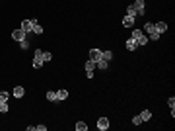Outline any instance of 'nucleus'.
Masks as SVG:
<instances>
[{
    "instance_id": "393cba45",
    "label": "nucleus",
    "mask_w": 175,
    "mask_h": 131,
    "mask_svg": "<svg viewBox=\"0 0 175 131\" xmlns=\"http://www.w3.org/2000/svg\"><path fill=\"white\" fill-rule=\"evenodd\" d=\"M132 123H134V125H142L144 121H142V117H140V116H134L132 117Z\"/></svg>"
},
{
    "instance_id": "c85d7f7f",
    "label": "nucleus",
    "mask_w": 175,
    "mask_h": 131,
    "mask_svg": "<svg viewBox=\"0 0 175 131\" xmlns=\"http://www.w3.org/2000/svg\"><path fill=\"white\" fill-rule=\"evenodd\" d=\"M35 131H47V125H35Z\"/></svg>"
},
{
    "instance_id": "f8f14e48",
    "label": "nucleus",
    "mask_w": 175,
    "mask_h": 131,
    "mask_svg": "<svg viewBox=\"0 0 175 131\" xmlns=\"http://www.w3.org/2000/svg\"><path fill=\"white\" fill-rule=\"evenodd\" d=\"M95 67H97V69H101V70H105L107 67H109V63H107L105 59H99V61H95Z\"/></svg>"
},
{
    "instance_id": "f257e3e1",
    "label": "nucleus",
    "mask_w": 175,
    "mask_h": 131,
    "mask_svg": "<svg viewBox=\"0 0 175 131\" xmlns=\"http://www.w3.org/2000/svg\"><path fill=\"white\" fill-rule=\"evenodd\" d=\"M130 37H132L134 41L138 43V47H142V45H146V43H148V37H146V35H144L142 31H140V29H134V31H132V35H130Z\"/></svg>"
},
{
    "instance_id": "412c9836",
    "label": "nucleus",
    "mask_w": 175,
    "mask_h": 131,
    "mask_svg": "<svg viewBox=\"0 0 175 131\" xmlns=\"http://www.w3.org/2000/svg\"><path fill=\"white\" fill-rule=\"evenodd\" d=\"M86 129H88V125H86L84 121H78V123H76V131H86Z\"/></svg>"
},
{
    "instance_id": "2eb2a0df",
    "label": "nucleus",
    "mask_w": 175,
    "mask_h": 131,
    "mask_svg": "<svg viewBox=\"0 0 175 131\" xmlns=\"http://www.w3.org/2000/svg\"><path fill=\"white\" fill-rule=\"evenodd\" d=\"M47 100H49V102H59V98H56V92L49 90V92H47Z\"/></svg>"
},
{
    "instance_id": "6ab92c4d",
    "label": "nucleus",
    "mask_w": 175,
    "mask_h": 131,
    "mask_svg": "<svg viewBox=\"0 0 175 131\" xmlns=\"http://www.w3.org/2000/svg\"><path fill=\"white\" fill-rule=\"evenodd\" d=\"M144 31H148V33L156 31V29H154V23L152 22H146V23H144Z\"/></svg>"
},
{
    "instance_id": "0eeeda50",
    "label": "nucleus",
    "mask_w": 175,
    "mask_h": 131,
    "mask_svg": "<svg viewBox=\"0 0 175 131\" xmlns=\"http://www.w3.org/2000/svg\"><path fill=\"white\" fill-rule=\"evenodd\" d=\"M154 29H156V31L161 35L163 31H167V23H166V22H158V23H154Z\"/></svg>"
},
{
    "instance_id": "b1692460",
    "label": "nucleus",
    "mask_w": 175,
    "mask_h": 131,
    "mask_svg": "<svg viewBox=\"0 0 175 131\" xmlns=\"http://www.w3.org/2000/svg\"><path fill=\"white\" fill-rule=\"evenodd\" d=\"M53 59V55L49 51H43V63H47V61H51Z\"/></svg>"
},
{
    "instance_id": "20e7f679",
    "label": "nucleus",
    "mask_w": 175,
    "mask_h": 131,
    "mask_svg": "<svg viewBox=\"0 0 175 131\" xmlns=\"http://www.w3.org/2000/svg\"><path fill=\"white\" fill-rule=\"evenodd\" d=\"M25 37H27V33L23 31L22 28H18V29H14V31H12V39H14V41H18V43L23 41Z\"/></svg>"
},
{
    "instance_id": "a211bd4d",
    "label": "nucleus",
    "mask_w": 175,
    "mask_h": 131,
    "mask_svg": "<svg viewBox=\"0 0 175 131\" xmlns=\"http://www.w3.org/2000/svg\"><path fill=\"white\" fill-rule=\"evenodd\" d=\"M101 59H105V61L109 63L111 59H113V53H111V51H101Z\"/></svg>"
},
{
    "instance_id": "5701e85b",
    "label": "nucleus",
    "mask_w": 175,
    "mask_h": 131,
    "mask_svg": "<svg viewBox=\"0 0 175 131\" xmlns=\"http://www.w3.org/2000/svg\"><path fill=\"white\" fill-rule=\"evenodd\" d=\"M33 33H37V35H41V33H43V28L39 26V23H35V26H33Z\"/></svg>"
},
{
    "instance_id": "4be33fe9",
    "label": "nucleus",
    "mask_w": 175,
    "mask_h": 131,
    "mask_svg": "<svg viewBox=\"0 0 175 131\" xmlns=\"http://www.w3.org/2000/svg\"><path fill=\"white\" fill-rule=\"evenodd\" d=\"M148 39H150V41H158V39H160V33H158V31H152L150 35H148Z\"/></svg>"
},
{
    "instance_id": "9b49d317",
    "label": "nucleus",
    "mask_w": 175,
    "mask_h": 131,
    "mask_svg": "<svg viewBox=\"0 0 175 131\" xmlns=\"http://www.w3.org/2000/svg\"><path fill=\"white\" fill-rule=\"evenodd\" d=\"M132 23H134L132 16H124V18H123V26H124V28H132Z\"/></svg>"
},
{
    "instance_id": "f3484780",
    "label": "nucleus",
    "mask_w": 175,
    "mask_h": 131,
    "mask_svg": "<svg viewBox=\"0 0 175 131\" xmlns=\"http://www.w3.org/2000/svg\"><path fill=\"white\" fill-rule=\"evenodd\" d=\"M127 16H132V18H136V16H138V14H136V8H134L132 4L127 8Z\"/></svg>"
},
{
    "instance_id": "1a4fd4ad",
    "label": "nucleus",
    "mask_w": 175,
    "mask_h": 131,
    "mask_svg": "<svg viewBox=\"0 0 175 131\" xmlns=\"http://www.w3.org/2000/svg\"><path fill=\"white\" fill-rule=\"evenodd\" d=\"M23 94H25L23 86H16V88H14V92H12V96H14V98H23Z\"/></svg>"
},
{
    "instance_id": "39448f33",
    "label": "nucleus",
    "mask_w": 175,
    "mask_h": 131,
    "mask_svg": "<svg viewBox=\"0 0 175 131\" xmlns=\"http://www.w3.org/2000/svg\"><path fill=\"white\" fill-rule=\"evenodd\" d=\"M97 129L99 131L109 129V119H107V117H99V119H97Z\"/></svg>"
},
{
    "instance_id": "dca6fc26",
    "label": "nucleus",
    "mask_w": 175,
    "mask_h": 131,
    "mask_svg": "<svg viewBox=\"0 0 175 131\" xmlns=\"http://www.w3.org/2000/svg\"><path fill=\"white\" fill-rule=\"evenodd\" d=\"M93 69H95V61L90 59V61L86 63V72H93Z\"/></svg>"
},
{
    "instance_id": "423d86ee",
    "label": "nucleus",
    "mask_w": 175,
    "mask_h": 131,
    "mask_svg": "<svg viewBox=\"0 0 175 131\" xmlns=\"http://www.w3.org/2000/svg\"><path fill=\"white\" fill-rule=\"evenodd\" d=\"M134 8H136V14L138 16H144V0H134Z\"/></svg>"
},
{
    "instance_id": "4468645a",
    "label": "nucleus",
    "mask_w": 175,
    "mask_h": 131,
    "mask_svg": "<svg viewBox=\"0 0 175 131\" xmlns=\"http://www.w3.org/2000/svg\"><path fill=\"white\" fill-rule=\"evenodd\" d=\"M56 98H59V102H62V100L68 98V92H66V90H59V92H56Z\"/></svg>"
},
{
    "instance_id": "cd10ccee",
    "label": "nucleus",
    "mask_w": 175,
    "mask_h": 131,
    "mask_svg": "<svg viewBox=\"0 0 175 131\" xmlns=\"http://www.w3.org/2000/svg\"><path fill=\"white\" fill-rule=\"evenodd\" d=\"M167 106H169V108H171V110H173V108H175V98H173V96H171V98H169V100H167Z\"/></svg>"
},
{
    "instance_id": "9d476101",
    "label": "nucleus",
    "mask_w": 175,
    "mask_h": 131,
    "mask_svg": "<svg viewBox=\"0 0 175 131\" xmlns=\"http://www.w3.org/2000/svg\"><path fill=\"white\" fill-rule=\"evenodd\" d=\"M124 45H127V49H129V51H134V49L138 47V43L134 41L132 37H129V39H127V43H124Z\"/></svg>"
},
{
    "instance_id": "ddd939ff",
    "label": "nucleus",
    "mask_w": 175,
    "mask_h": 131,
    "mask_svg": "<svg viewBox=\"0 0 175 131\" xmlns=\"http://www.w3.org/2000/svg\"><path fill=\"white\" fill-rule=\"evenodd\" d=\"M140 117H142V121H148V119L152 117V112H150V110H142V112H140Z\"/></svg>"
},
{
    "instance_id": "bb28decb",
    "label": "nucleus",
    "mask_w": 175,
    "mask_h": 131,
    "mask_svg": "<svg viewBox=\"0 0 175 131\" xmlns=\"http://www.w3.org/2000/svg\"><path fill=\"white\" fill-rule=\"evenodd\" d=\"M20 47H22V49H29V41H27V37L23 39V41H20Z\"/></svg>"
},
{
    "instance_id": "6e6552de",
    "label": "nucleus",
    "mask_w": 175,
    "mask_h": 131,
    "mask_svg": "<svg viewBox=\"0 0 175 131\" xmlns=\"http://www.w3.org/2000/svg\"><path fill=\"white\" fill-rule=\"evenodd\" d=\"M90 59H92V61H99V59H101V51H99L97 47H93L92 51H90Z\"/></svg>"
},
{
    "instance_id": "7ed1b4c3",
    "label": "nucleus",
    "mask_w": 175,
    "mask_h": 131,
    "mask_svg": "<svg viewBox=\"0 0 175 131\" xmlns=\"http://www.w3.org/2000/svg\"><path fill=\"white\" fill-rule=\"evenodd\" d=\"M35 23H37V20H33V18L31 20H23V22H22V29L29 35V33L33 31V26H35Z\"/></svg>"
},
{
    "instance_id": "aec40b11",
    "label": "nucleus",
    "mask_w": 175,
    "mask_h": 131,
    "mask_svg": "<svg viewBox=\"0 0 175 131\" xmlns=\"http://www.w3.org/2000/svg\"><path fill=\"white\" fill-rule=\"evenodd\" d=\"M12 96V94H8V92H4V90H0V102H8V98Z\"/></svg>"
},
{
    "instance_id": "a878e982",
    "label": "nucleus",
    "mask_w": 175,
    "mask_h": 131,
    "mask_svg": "<svg viewBox=\"0 0 175 131\" xmlns=\"http://www.w3.org/2000/svg\"><path fill=\"white\" fill-rule=\"evenodd\" d=\"M0 112H2V113L8 112V102H0Z\"/></svg>"
},
{
    "instance_id": "f03ea898",
    "label": "nucleus",
    "mask_w": 175,
    "mask_h": 131,
    "mask_svg": "<svg viewBox=\"0 0 175 131\" xmlns=\"http://www.w3.org/2000/svg\"><path fill=\"white\" fill-rule=\"evenodd\" d=\"M45 65L43 63V51L41 49H35V55H33V69H41Z\"/></svg>"
}]
</instances>
